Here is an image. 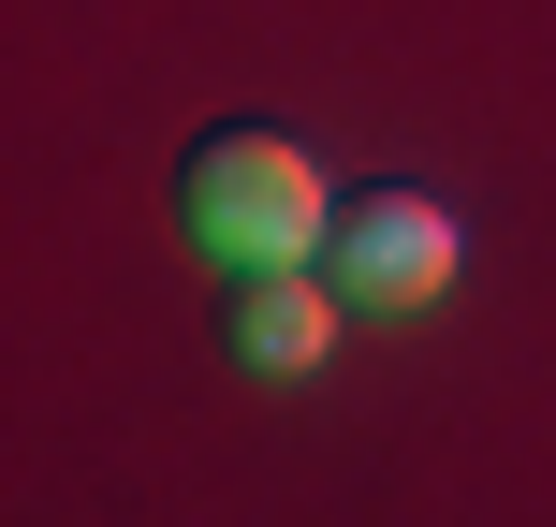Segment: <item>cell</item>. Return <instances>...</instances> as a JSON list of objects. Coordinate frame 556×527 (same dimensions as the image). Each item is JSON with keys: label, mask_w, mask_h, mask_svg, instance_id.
Wrapping results in <instances>:
<instances>
[{"label": "cell", "mask_w": 556, "mask_h": 527, "mask_svg": "<svg viewBox=\"0 0 556 527\" xmlns=\"http://www.w3.org/2000/svg\"><path fill=\"white\" fill-rule=\"evenodd\" d=\"M337 278H293V264H235V293H220V352L235 366H264V381H307V366L337 352Z\"/></svg>", "instance_id": "obj_3"}, {"label": "cell", "mask_w": 556, "mask_h": 527, "mask_svg": "<svg viewBox=\"0 0 556 527\" xmlns=\"http://www.w3.org/2000/svg\"><path fill=\"white\" fill-rule=\"evenodd\" d=\"M323 162H307L293 133H264V117H220V133H191V162H176V235H191L205 264H307L323 250Z\"/></svg>", "instance_id": "obj_1"}, {"label": "cell", "mask_w": 556, "mask_h": 527, "mask_svg": "<svg viewBox=\"0 0 556 527\" xmlns=\"http://www.w3.org/2000/svg\"><path fill=\"white\" fill-rule=\"evenodd\" d=\"M454 264H469V235H454L440 191H352V205L323 221V278H337L352 308H440Z\"/></svg>", "instance_id": "obj_2"}]
</instances>
